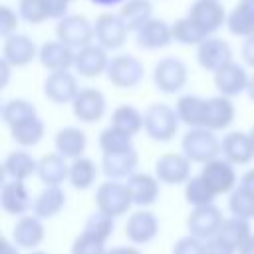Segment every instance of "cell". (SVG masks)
<instances>
[{"label": "cell", "mask_w": 254, "mask_h": 254, "mask_svg": "<svg viewBox=\"0 0 254 254\" xmlns=\"http://www.w3.org/2000/svg\"><path fill=\"white\" fill-rule=\"evenodd\" d=\"M2 171L8 181H26L38 175V159H34L26 149L10 151L2 161Z\"/></svg>", "instance_id": "f546056e"}, {"label": "cell", "mask_w": 254, "mask_h": 254, "mask_svg": "<svg viewBox=\"0 0 254 254\" xmlns=\"http://www.w3.org/2000/svg\"><path fill=\"white\" fill-rule=\"evenodd\" d=\"M137 167H139V155L135 149L101 157V173L107 177V181H127L137 173Z\"/></svg>", "instance_id": "484cf974"}, {"label": "cell", "mask_w": 254, "mask_h": 254, "mask_svg": "<svg viewBox=\"0 0 254 254\" xmlns=\"http://www.w3.org/2000/svg\"><path fill=\"white\" fill-rule=\"evenodd\" d=\"M20 14L18 10H12L10 6H0V34L2 38H8L12 34L18 32V26H20Z\"/></svg>", "instance_id": "bcb514c9"}, {"label": "cell", "mask_w": 254, "mask_h": 254, "mask_svg": "<svg viewBox=\"0 0 254 254\" xmlns=\"http://www.w3.org/2000/svg\"><path fill=\"white\" fill-rule=\"evenodd\" d=\"M38 62L50 73L52 71H69V69H73L75 50H71L69 46H65L60 40H50L40 46Z\"/></svg>", "instance_id": "ac0fdd59"}, {"label": "cell", "mask_w": 254, "mask_h": 254, "mask_svg": "<svg viewBox=\"0 0 254 254\" xmlns=\"http://www.w3.org/2000/svg\"><path fill=\"white\" fill-rule=\"evenodd\" d=\"M54 147L56 153L67 161L79 159L87 149V135L79 127H62L54 137Z\"/></svg>", "instance_id": "4316f807"}, {"label": "cell", "mask_w": 254, "mask_h": 254, "mask_svg": "<svg viewBox=\"0 0 254 254\" xmlns=\"http://www.w3.org/2000/svg\"><path fill=\"white\" fill-rule=\"evenodd\" d=\"M190 161L183 153H163L155 161L153 175L159 179L161 185L177 187V185H187V181L192 177L190 175Z\"/></svg>", "instance_id": "9c48e42d"}, {"label": "cell", "mask_w": 254, "mask_h": 254, "mask_svg": "<svg viewBox=\"0 0 254 254\" xmlns=\"http://www.w3.org/2000/svg\"><path fill=\"white\" fill-rule=\"evenodd\" d=\"M105 77L117 89H133L145 77V65L139 58L131 54H119L109 60Z\"/></svg>", "instance_id": "277c9868"}, {"label": "cell", "mask_w": 254, "mask_h": 254, "mask_svg": "<svg viewBox=\"0 0 254 254\" xmlns=\"http://www.w3.org/2000/svg\"><path fill=\"white\" fill-rule=\"evenodd\" d=\"M252 234V228H250V220H244V218H238V216H226L222 226H220V232L218 236H222L226 242H230L236 252L240 248V244Z\"/></svg>", "instance_id": "60d3db41"}, {"label": "cell", "mask_w": 254, "mask_h": 254, "mask_svg": "<svg viewBox=\"0 0 254 254\" xmlns=\"http://www.w3.org/2000/svg\"><path fill=\"white\" fill-rule=\"evenodd\" d=\"M44 133H46V125L40 117H34L30 121H24L16 127L10 129V135H12V141L20 147V149H30V147H36L42 139H44Z\"/></svg>", "instance_id": "8d00e7d4"}, {"label": "cell", "mask_w": 254, "mask_h": 254, "mask_svg": "<svg viewBox=\"0 0 254 254\" xmlns=\"http://www.w3.org/2000/svg\"><path fill=\"white\" fill-rule=\"evenodd\" d=\"M67 2H69V4H71V2H73V0H67Z\"/></svg>", "instance_id": "94428289"}, {"label": "cell", "mask_w": 254, "mask_h": 254, "mask_svg": "<svg viewBox=\"0 0 254 254\" xmlns=\"http://www.w3.org/2000/svg\"><path fill=\"white\" fill-rule=\"evenodd\" d=\"M109 125L119 129L121 133L129 135V137H135L137 133H141L145 129V113H141L135 105H129V103L117 105L111 113Z\"/></svg>", "instance_id": "d6a6232c"}, {"label": "cell", "mask_w": 254, "mask_h": 254, "mask_svg": "<svg viewBox=\"0 0 254 254\" xmlns=\"http://www.w3.org/2000/svg\"><path fill=\"white\" fill-rule=\"evenodd\" d=\"M236 117V107L230 97L214 95L206 99V115H204V127L210 131H224L232 125Z\"/></svg>", "instance_id": "d4e9b609"}, {"label": "cell", "mask_w": 254, "mask_h": 254, "mask_svg": "<svg viewBox=\"0 0 254 254\" xmlns=\"http://www.w3.org/2000/svg\"><path fill=\"white\" fill-rule=\"evenodd\" d=\"M12 65L4 60H0V87H6L8 85V79H10V73H12Z\"/></svg>", "instance_id": "816d5d0a"}, {"label": "cell", "mask_w": 254, "mask_h": 254, "mask_svg": "<svg viewBox=\"0 0 254 254\" xmlns=\"http://www.w3.org/2000/svg\"><path fill=\"white\" fill-rule=\"evenodd\" d=\"M34 198L28 192L26 183L22 181H4L0 187V204L6 214L12 216H26L28 210H32Z\"/></svg>", "instance_id": "ffe728a7"}, {"label": "cell", "mask_w": 254, "mask_h": 254, "mask_svg": "<svg viewBox=\"0 0 254 254\" xmlns=\"http://www.w3.org/2000/svg\"><path fill=\"white\" fill-rule=\"evenodd\" d=\"M93 28H95V44H99L107 52H115V50L123 48V44L127 42L129 30L123 24V20L119 18V14L101 12L95 18Z\"/></svg>", "instance_id": "30bf717a"}, {"label": "cell", "mask_w": 254, "mask_h": 254, "mask_svg": "<svg viewBox=\"0 0 254 254\" xmlns=\"http://www.w3.org/2000/svg\"><path fill=\"white\" fill-rule=\"evenodd\" d=\"M91 2L101 6V8H111V6H121L125 0H91Z\"/></svg>", "instance_id": "9f6ffc18"}, {"label": "cell", "mask_w": 254, "mask_h": 254, "mask_svg": "<svg viewBox=\"0 0 254 254\" xmlns=\"http://www.w3.org/2000/svg\"><path fill=\"white\" fill-rule=\"evenodd\" d=\"M248 135H250V139H252V143H254V125L248 129Z\"/></svg>", "instance_id": "680465c9"}, {"label": "cell", "mask_w": 254, "mask_h": 254, "mask_svg": "<svg viewBox=\"0 0 254 254\" xmlns=\"http://www.w3.org/2000/svg\"><path fill=\"white\" fill-rule=\"evenodd\" d=\"M175 111L179 115V121L187 125L189 129L204 127V115H206V99L196 93H183L179 95L175 103Z\"/></svg>", "instance_id": "83f0119b"}, {"label": "cell", "mask_w": 254, "mask_h": 254, "mask_svg": "<svg viewBox=\"0 0 254 254\" xmlns=\"http://www.w3.org/2000/svg\"><path fill=\"white\" fill-rule=\"evenodd\" d=\"M71 111L81 123H97L107 111V99L103 91L95 87H81L71 103Z\"/></svg>", "instance_id": "9a60e30c"}, {"label": "cell", "mask_w": 254, "mask_h": 254, "mask_svg": "<svg viewBox=\"0 0 254 254\" xmlns=\"http://www.w3.org/2000/svg\"><path fill=\"white\" fill-rule=\"evenodd\" d=\"M0 254H20V248H18L12 240L4 238V240H2V246H0Z\"/></svg>", "instance_id": "db71d44e"}, {"label": "cell", "mask_w": 254, "mask_h": 254, "mask_svg": "<svg viewBox=\"0 0 254 254\" xmlns=\"http://www.w3.org/2000/svg\"><path fill=\"white\" fill-rule=\"evenodd\" d=\"M65 190L62 187H44L32 202V214H36L42 220H50L58 216L65 206Z\"/></svg>", "instance_id": "f1b7e54d"}, {"label": "cell", "mask_w": 254, "mask_h": 254, "mask_svg": "<svg viewBox=\"0 0 254 254\" xmlns=\"http://www.w3.org/2000/svg\"><path fill=\"white\" fill-rule=\"evenodd\" d=\"M214 87L218 89V95H224V97H236L240 93H246L248 89V81H250V75L246 71V67L242 64H228L224 65L222 69H218L214 75Z\"/></svg>", "instance_id": "44dd1931"}, {"label": "cell", "mask_w": 254, "mask_h": 254, "mask_svg": "<svg viewBox=\"0 0 254 254\" xmlns=\"http://www.w3.org/2000/svg\"><path fill=\"white\" fill-rule=\"evenodd\" d=\"M79 89L77 77L71 71H52L44 79V97L56 105H71Z\"/></svg>", "instance_id": "4fadbf2b"}, {"label": "cell", "mask_w": 254, "mask_h": 254, "mask_svg": "<svg viewBox=\"0 0 254 254\" xmlns=\"http://www.w3.org/2000/svg\"><path fill=\"white\" fill-rule=\"evenodd\" d=\"M238 254H254V232L240 244L238 248Z\"/></svg>", "instance_id": "11a10c76"}, {"label": "cell", "mask_w": 254, "mask_h": 254, "mask_svg": "<svg viewBox=\"0 0 254 254\" xmlns=\"http://www.w3.org/2000/svg\"><path fill=\"white\" fill-rule=\"evenodd\" d=\"M181 153L190 161L204 165L216 157H220V139L216 137L214 131L206 127H196V129H187L181 141Z\"/></svg>", "instance_id": "6da1fadb"}, {"label": "cell", "mask_w": 254, "mask_h": 254, "mask_svg": "<svg viewBox=\"0 0 254 254\" xmlns=\"http://www.w3.org/2000/svg\"><path fill=\"white\" fill-rule=\"evenodd\" d=\"M30 254H48V252H44V250H32Z\"/></svg>", "instance_id": "91938a15"}, {"label": "cell", "mask_w": 254, "mask_h": 254, "mask_svg": "<svg viewBox=\"0 0 254 254\" xmlns=\"http://www.w3.org/2000/svg\"><path fill=\"white\" fill-rule=\"evenodd\" d=\"M40 46L28 34H12L2 42V60L8 62L12 67H24L38 60Z\"/></svg>", "instance_id": "5bb4252c"}, {"label": "cell", "mask_w": 254, "mask_h": 254, "mask_svg": "<svg viewBox=\"0 0 254 254\" xmlns=\"http://www.w3.org/2000/svg\"><path fill=\"white\" fill-rule=\"evenodd\" d=\"M200 179L206 183V187L216 194H230L238 187V175L232 163H228L224 157H216L200 167Z\"/></svg>", "instance_id": "ba28073f"}, {"label": "cell", "mask_w": 254, "mask_h": 254, "mask_svg": "<svg viewBox=\"0 0 254 254\" xmlns=\"http://www.w3.org/2000/svg\"><path fill=\"white\" fill-rule=\"evenodd\" d=\"M97 175H99V169L89 157L83 155L79 159L69 161V177H67V181L75 190L91 189L95 185V181H97Z\"/></svg>", "instance_id": "e575fe53"}, {"label": "cell", "mask_w": 254, "mask_h": 254, "mask_svg": "<svg viewBox=\"0 0 254 254\" xmlns=\"http://www.w3.org/2000/svg\"><path fill=\"white\" fill-rule=\"evenodd\" d=\"M99 149H101V155H117V153H125V151H133L135 145H133V137L121 133L119 129L115 127H105L101 133H99Z\"/></svg>", "instance_id": "74e56055"}, {"label": "cell", "mask_w": 254, "mask_h": 254, "mask_svg": "<svg viewBox=\"0 0 254 254\" xmlns=\"http://www.w3.org/2000/svg\"><path fill=\"white\" fill-rule=\"evenodd\" d=\"M189 81V67L181 58H163L153 67V83L161 93L175 95Z\"/></svg>", "instance_id": "8992f818"}, {"label": "cell", "mask_w": 254, "mask_h": 254, "mask_svg": "<svg viewBox=\"0 0 254 254\" xmlns=\"http://www.w3.org/2000/svg\"><path fill=\"white\" fill-rule=\"evenodd\" d=\"M179 115L175 107L167 103H151L145 109V133L151 141L157 143H169L175 139L179 131Z\"/></svg>", "instance_id": "7a4b0ae2"}, {"label": "cell", "mask_w": 254, "mask_h": 254, "mask_svg": "<svg viewBox=\"0 0 254 254\" xmlns=\"http://www.w3.org/2000/svg\"><path fill=\"white\" fill-rule=\"evenodd\" d=\"M133 204L139 208H149L159 200L161 194V183L153 173H145V171H137L133 177H129L125 181Z\"/></svg>", "instance_id": "d6986e66"}, {"label": "cell", "mask_w": 254, "mask_h": 254, "mask_svg": "<svg viewBox=\"0 0 254 254\" xmlns=\"http://www.w3.org/2000/svg\"><path fill=\"white\" fill-rule=\"evenodd\" d=\"M246 95L250 97V101H254V73L250 75V81H248V89H246Z\"/></svg>", "instance_id": "6f0895ef"}, {"label": "cell", "mask_w": 254, "mask_h": 254, "mask_svg": "<svg viewBox=\"0 0 254 254\" xmlns=\"http://www.w3.org/2000/svg\"><path fill=\"white\" fill-rule=\"evenodd\" d=\"M69 254H107V246H105V242L81 232L73 238Z\"/></svg>", "instance_id": "f6af8a7d"}, {"label": "cell", "mask_w": 254, "mask_h": 254, "mask_svg": "<svg viewBox=\"0 0 254 254\" xmlns=\"http://www.w3.org/2000/svg\"><path fill=\"white\" fill-rule=\"evenodd\" d=\"M187 16L206 38L214 36L228 20V12L220 0H194L189 6Z\"/></svg>", "instance_id": "52a82bcc"}, {"label": "cell", "mask_w": 254, "mask_h": 254, "mask_svg": "<svg viewBox=\"0 0 254 254\" xmlns=\"http://www.w3.org/2000/svg\"><path fill=\"white\" fill-rule=\"evenodd\" d=\"M95 206L103 214H107L111 218H117V216L127 214L131 210V206H135V204H133L131 192H129L125 183L105 181L95 190Z\"/></svg>", "instance_id": "5b68a950"}, {"label": "cell", "mask_w": 254, "mask_h": 254, "mask_svg": "<svg viewBox=\"0 0 254 254\" xmlns=\"http://www.w3.org/2000/svg\"><path fill=\"white\" fill-rule=\"evenodd\" d=\"M135 42L143 50H163L173 44L171 24L163 18H151L145 26L135 32Z\"/></svg>", "instance_id": "cb8c5ba5"}, {"label": "cell", "mask_w": 254, "mask_h": 254, "mask_svg": "<svg viewBox=\"0 0 254 254\" xmlns=\"http://www.w3.org/2000/svg\"><path fill=\"white\" fill-rule=\"evenodd\" d=\"M216 194L206 187V183L200 179V175H192L185 185V200L189 206L198 208L206 204H214Z\"/></svg>", "instance_id": "ab89813d"}, {"label": "cell", "mask_w": 254, "mask_h": 254, "mask_svg": "<svg viewBox=\"0 0 254 254\" xmlns=\"http://www.w3.org/2000/svg\"><path fill=\"white\" fill-rule=\"evenodd\" d=\"M204 254H238L236 248L226 242L222 236H214V238H208L204 240Z\"/></svg>", "instance_id": "c3c4849f"}, {"label": "cell", "mask_w": 254, "mask_h": 254, "mask_svg": "<svg viewBox=\"0 0 254 254\" xmlns=\"http://www.w3.org/2000/svg\"><path fill=\"white\" fill-rule=\"evenodd\" d=\"M119 18L127 26L129 32H137L145 26L153 16V2L151 0H125L119 8Z\"/></svg>", "instance_id": "836d02e7"}, {"label": "cell", "mask_w": 254, "mask_h": 254, "mask_svg": "<svg viewBox=\"0 0 254 254\" xmlns=\"http://www.w3.org/2000/svg\"><path fill=\"white\" fill-rule=\"evenodd\" d=\"M113 228H115V218L103 214L101 210H93L87 216L81 232H85V234H89V236H93L101 242H107L113 234Z\"/></svg>", "instance_id": "7bdbcfd3"}, {"label": "cell", "mask_w": 254, "mask_h": 254, "mask_svg": "<svg viewBox=\"0 0 254 254\" xmlns=\"http://www.w3.org/2000/svg\"><path fill=\"white\" fill-rule=\"evenodd\" d=\"M196 62L204 71H210L214 75L218 69L234 62V52L226 40L210 36L196 46Z\"/></svg>", "instance_id": "8fae6325"}, {"label": "cell", "mask_w": 254, "mask_h": 254, "mask_svg": "<svg viewBox=\"0 0 254 254\" xmlns=\"http://www.w3.org/2000/svg\"><path fill=\"white\" fill-rule=\"evenodd\" d=\"M226 216H222L220 208L216 204H206V206H198L192 208L187 216V230L190 236L198 238V240H208L214 238L220 232V226L224 222Z\"/></svg>", "instance_id": "7c38bea8"}, {"label": "cell", "mask_w": 254, "mask_h": 254, "mask_svg": "<svg viewBox=\"0 0 254 254\" xmlns=\"http://www.w3.org/2000/svg\"><path fill=\"white\" fill-rule=\"evenodd\" d=\"M56 40L77 52L95 42L93 22H89V18L83 14H67L56 24Z\"/></svg>", "instance_id": "3957f363"}, {"label": "cell", "mask_w": 254, "mask_h": 254, "mask_svg": "<svg viewBox=\"0 0 254 254\" xmlns=\"http://www.w3.org/2000/svg\"><path fill=\"white\" fill-rule=\"evenodd\" d=\"M240 56H242L244 65H248V67L254 69V36H250V38H246V40L242 42Z\"/></svg>", "instance_id": "681fc988"}, {"label": "cell", "mask_w": 254, "mask_h": 254, "mask_svg": "<svg viewBox=\"0 0 254 254\" xmlns=\"http://www.w3.org/2000/svg\"><path fill=\"white\" fill-rule=\"evenodd\" d=\"M46 238V226H44V220L38 218L36 214H26V216H20L12 228V242L18 246V248H24V250H36Z\"/></svg>", "instance_id": "7402d4cb"}, {"label": "cell", "mask_w": 254, "mask_h": 254, "mask_svg": "<svg viewBox=\"0 0 254 254\" xmlns=\"http://www.w3.org/2000/svg\"><path fill=\"white\" fill-rule=\"evenodd\" d=\"M109 56H107V50H103L99 44H89L81 50L75 52V62H73V69L77 75L81 77H99L107 71V65H109Z\"/></svg>", "instance_id": "e0dca14e"}, {"label": "cell", "mask_w": 254, "mask_h": 254, "mask_svg": "<svg viewBox=\"0 0 254 254\" xmlns=\"http://www.w3.org/2000/svg\"><path fill=\"white\" fill-rule=\"evenodd\" d=\"M107 254H143L137 246H113L107 248Z\"/></svg>", "instance_id": "f5cc1de1"}, {"label": "cell", "mask_w": 254, "mask_h": 254, "mask_svg": "<svg viewBox=\"0 0 254 254\" xmlns=\"http://www.w3.org/2000/svg\"><path fill=\"white\" fill-rule=\"evenodd\" d=\"M171 34H173V42L181 44V46H198L200 42L206 40V36L192 24V20L185 14L183 18H177L171 24Z\"/></svg>", "instance_id": "f35d334b"}, {"label": "cell", "mask_w": 254, "mask_h": 254, "mask_svg": "<svg viewBox=\"0 0 254 254\" xmlns=\"http://www.w3.org/2000/svg\"><path fill=\"white\" fill-rule=\"evenodd\" d=\"M171 254H204V242L187 234L173 244Z\"/></svg>", "instance_id": "7dc6e473"}, {"label": "cell", "mask_w": 254, "mask_h": 254, "mask_svg": "<svg viewBox=\"0 0 254 254\" xmlns=\"http://www.w3.org/2000/svg\"><path fill=\"white\" fill-rule=\"evenodd\" d=\"M0 115H2V121L8 129H12V127H16L24 121H30L34 117H40L36 105L28 99H22V97H14V99L4 101V105L0 109Z\"/></svg>", "instance_id": "d590c367"}, {"label": "cell", "mask_w": 254, "mask_h": 254, "mask_svg": "<svg viewBox=\"0 0 254 254\" xmlns=\"http://www.w3.org/2000/svg\"><path fill=\"white\" fill-rule=\"evenodd\" d=\"M226 28L232 36L244 40L254 36V0H238L228 12Z\"/></svg>", "instance_id": "1f68e13d"}, {"label": "cell", "mask_w": 254, "mask_h": 254, "mask_svg": "<svg viewBox=\"0 0 254 254\" xmlns=\"http://www.w3.org/2000/svg\"><path fill=\"white\" fill-rule=\"evenodd\" d=\"M159 226L161 224H159V218L155 216V212H151L149 208H139L129 214V218L125 222V236L135 246L149 244L151 240L157 238Z\"/></svg>", "instance_id": "2e32d148"}, {"label": "cell", "mask_w": 254, "mask_h": 254, "mask_svg": "<svg viewBox=\"0 0 254 254\" xmlns=\"http://www.w3.org/2000/svg\"><path fill=\"white\" fill-rule=\"evenodd\" d=\"M69 177V163L58 153H48L38 159V179L44 187H62Z\"/></svg>", "instance_id": "4dcf8cb0"}, {"label": "cell", "mask_w": 254, "mask_h": 254, "mask_svg": "<svg viewBox=\"0 0 254 254\" xmlns=\"http://www.w3.org/2000/svg\"><path fill=\"white\" fill-rule=\"evenodd\" d=\"M220 157H224L228 163L236 165H248L254 159V143L248 135V131H228L220 139Z\"/></svg>", "instance_id": "603a6c76"}, {"label": "cell", "mask_w": 254, "mask_h": 254, "mask_svg": "<svg viewBox=\"0 0 254 254\" xmlns=\"http://www.w3.org/2000/svg\"><path fill=\"white\" fill-rule=\"evenodd\" d=\"M238 185H240L242 189H246V190H250V192H254V167L242 173V177H240V181H238Z\"/></svg>", "instance_id": "f907efd6"}, {"label": "cell", "mask_w": 254, "mask_h": 254, "mask_svg": "<svg viewBox=\"0 0 254 254\" xmlns=\"http://www.w3.org/2000/svg\"><path fill=\"white\" fill-rule=\"evenodd\" d=\"M18 14L26 24L38 26L50 20L46 0H18Z\"/></svg>", "instance_id": "ee69618b"}, {"label": "cell", "mask_w": 254, "mask_h": 254, "mask_svg": "<svg viewBox=\"0 0 254 254\" xmlns=\"http://www.w3.org/2000/svg\"><path fill=\"white\" fill-rule=\"evenodd\" d=\"M228 210H230V216L254 220V192H250L238 185L228 194Z\"/></svg>", "instance_id": "b9f144b4"}]
</instances>
